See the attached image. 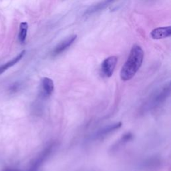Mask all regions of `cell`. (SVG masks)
<instances>
[{
    "mask_svg": "<svg viewBox=\"0 0 171 171\" xmlns=\"http://www.w3.org/2000/svg\"><path fill=\"white\" fill-rule=\"evenodd\" d=\"M144 52L139 46H134L130 55L120 71V78L123 81H128L135 76L142 66Z\"/></svg>",
    "mask_w": 171,
    "mask_h": 171,
    "instance_id": "cell-1",
    "label": "cell"
},
{
    "mask_svg": "<svg viewBox=\"0 0 171 171\" xmlns=\"http://www.w3.org/2000/svg\"><path fill=\"white\" fill-rule=\"evenodd\" d=\"M171 87L170 84L165 85L163 87L161 90L156 93L153 96V98L150 100L148 104V108L150 109H156L165 103L166 99L169 98L170 94Z\"/></svg>",
    "mask_w": 171,
    "mask_h": 171,
    "instance_id": "cell-2",
    "label": "cell"
},
{
    "mask_svg": "<svg viewBox=\"0 0 171 171\" xmlns=\"http://www.w3.org/2000/svg\"><path fill=\"white\" fill-rule=\"evenodd\" d=\"M118 58L116 56H110L104 60L101 66V72L106 78H110L115 71Z\"/></svg>",
    "mask_w": 171,
    "mask_h": 171,
    "instance_id": "cell-3",
    "label": "cell"
},
{
    "mask_svg": "<svg viewBox=\"0 0 171 171\" xmlns=\"http://www.w3.org/2000/svg\"><path fill=\"white\" fill-rule=\"evenodd\" d=\"M76 38L77 35H72L67 37L64 39H63L62 42H60L56 46L54 50H53L52 56H56L64 52L65 50H66L69 47H70L73 44V43L75 42Z\"/></svg>",
    "mask_w": 171,
    "mask_h": 171,
    "instance_id": "cell-4",
    "label": "cell"
},
{
    "mask_svg": "<svg viewBox=\"0 0 171 171\" xmlns=\"http://www.w3.org/2000/svg\"><path fill=\"white\" fill-rule=\"evenodd\" d=\"M121 126L122 122H116L115 124H113V125L107 126L100 130H98V131L96 133L94 138L96 139H101L104 138V137L109 135L110 134L118 130Z\"/></svg>",
    "mask_w": 171,
    "mask_h": 171,
    "instance_id": "cell-5",
    "label": "cell"
},
{
    "mask_svg": "<svg viewBox=\"0 0 171 171\" xmlns=\"http://www.w3.org/2000/svg\"><path fill=\"white\" fill-rule=\"evenodd\" d=\"M171 35V27H162V28H157L153 29L150 33V36L155 39H160L168 38Z\"/></svg>",
    "mask_w": 171,
    "mask_h": 171,
    "instance_id": "cell-6",
    "label": "cell"
},
{
    "mask_svg": "<svg viewBox=\"0 0 171 171\" xmlns=\"http://www.w3.org/2000/svg\"><path fill=\"white\" fill-rule=\"evenodd\" d=\"M42 92L43 96L49 97L52 95L53 90H54V84L53 80L49 78L45 77L42 80L41 82Z\"/></svg>",
    "mask_w": 171,
    "mask_h": 171,
    "instance_id": "cell-7",
    "label": "cell"
},
{
    "mask_svg": "<svg viewBox=\"0 0 171 171\" xmlns=\"http://www.w3.org/2000/svg\"><path fill=\"white\" fill-rule=\"evenodd\" d=\"M114 1H115V0H103V1L96 3V4H95V5L90 6V8L85 12L84 15H90L94 14V13H95L96 12L101 11V10L105 9L107 6H108L109 4H110V3Z\"/></svg>",
    "mask_w": 171,
    "mask_h": 171,
    "instance_id": "cell-8",
    "label": "cell"
},
{
    "mask_svg": "<svg viewBox=\"0 0 171 171\" xmlns=\"http://www.w3.org/2000/svg\"><path fill=\"white\" fill-rule=\"evenodd\" d=\"M25 53H26V51L25 50H23V51H22L21 53H19V54L15 58H13L12 60H10V61L8 62L7 63H4L3 65L0 66V75H1L2 74H3L4 72H5L7 70L9 69V68H11V67L13 66L18 62H19L20 60L22 59L23 57L24 56Z\"/></svg>",
    "mask_w": 171,
    "mask_h": 171,
    "instance_id": "cell-9",
    "label": "cell"
},
{
    "mask_svg": "<svg viewBox=\"0 0 171 171\" xmlns=\"http://www.w3.org/2000/svg\"><path fill=\"white\" fill-rule=\"evenodd\" d=\"M132 139H133V135L131 132H128L125 134V135H123L122 136V138L115 144V146L112 147L113 150H118L120 148H121V147H122L123 146H125L126 144H127L130 141H131Z\"/></svg>",
    "mask_w": 171,
    "mask_h": 171,
    "instance_id": "cell-10",
    "label": "cell"
},
{
    "mask_svg": "<svg viewBox=\"0 0 171 171\" xmlns=\"http://www.w3.org/2000/svg\"><path fill=\"white\" fill-rule=\"evenodd\" d=\"M28 29V24L27 22H22L20 23L19 30L18 33V39L21 43L25 42L27 37V33Z\"/></svg>",
    "mask_w": 171,
    "mask_h": 171,
    "instance_id": "cell-11",
    "label": "cell"
}]
</instances>
